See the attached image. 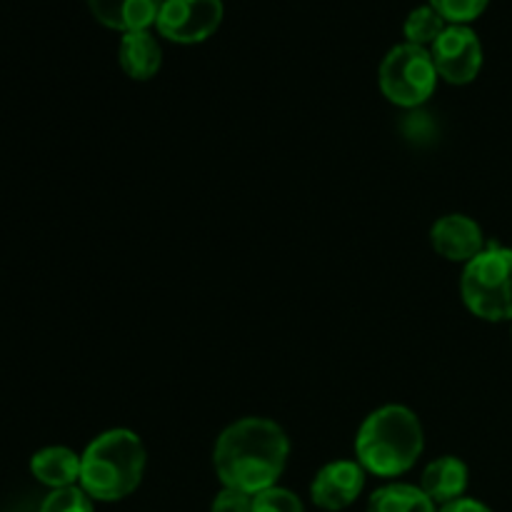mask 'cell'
<instances>
[{"mask_svg":"<svg viewBox=\"0 0 512 512\" xmlns=\"http://www.w3.org/2000/svg\"><path fill=\"white\" fill-rule=\"evenodd\" d=\"M290 458V440L275 420L240 418L218 435L213 468L223 488L258 495L278 485Z\"/></svg>","mask_w":512,"mask_h":512,"instance_id":"obj_1","label":"cell"},{"mask_svg":"<svg viewBox=\"0 0 512 512\" xmlns=\"http://www.w3.org/2000/svg\"><path fill=\"white\" fill-rule=\"evenodd\" d=\"M425 450V430L408 405L390 403L373 410L355 435V460L375 478L410 473Z\"/></svg>","mask_w":512,"mask_h":512,"instance_id":"obj_2","label":"cell"},{"mask_svg":"<svg viewBox=\"0 0 512 512\" xmlns=\"http://www.w3.org/2000/svg\"><path fill=\"white\" fill-rule=\"evenodd\" d=\"M148 453L138 433L113 428L100 433L80 455V488L95 503H118L143 483Z\"/></svg>","mask_w":512,"mask_h":512,"instance_id":"obj_3","label":"cell"},{"mask_svg":"<svg viewBox=\"0 0 512 512\" xmlns=\"http://www.w3.org/2000/svg\"><path fill=\"white\" fill-rule=\"evenodd\" d=\"M460 298L485 323H512V248L490 243L460 275Z\"/></svg>","mask_w":512,"mask_h":512,"instance_id":"obj_4","label":"cell"},{"mask_svg":"<svg viewBox=\"0 0 512 512\" xmlns=\"http://www.w3.org/2000/svg\"><path fill=\"white\" fill-rule=\"evenodd\" d=\"M378 83L385 98L398 108H420L433 98L438 85L433 55L413 43L395 45L380 63Z\"/></svg>","mask_w":512,"mask_h":512,"instance_id":"obj_5","label":"cell"},{"mask_svg":"<svg viewBox=\"0 0 512 512\" xmlns=\"http://www.w3.org/2000/svg\"><path fill=\"white\" fill-rule=\"evenodd\" d=\"M223 0H163L155 28L170 43L195 45L223 23Z\"/></svg>","mask_w":512,"mask_h":512,"instance_id":"obj_6","label":"cell"},{"mask_svg":"<svg viewBox=\"0 0 512 512\" xmlns=\"http://www.w3.org/2000/svg\"><path fill=\"white\" fill-rule=\"evenodd\" d=\"M438 78L450 85H468L483 70V43L470 25H448L430 45Z\"/></svg>","mask_w":512,"mask_h":512,"instance_id":"obj_7","label":"cell"},{"mask_svg":"<svg viewBox=\"0 0 512 512\" xmlns=\"http://www.w3.org/2000/svg\"><path fill=\"white\" fill-rule=\"evenodd\" d=\"M365 470L358 460H333L315 473L310 483V500L325 512H340L363 495Z\"/></svg>","mask_w":512,"mask_h":512,"instance_id":"obj_8","label":"cell"},{"mask_svg":"<svg viewBox=\"0 0 512 512\" xmlns=\"http://www.w3.org/2000/svg\"><path fill=\"white\" fill-rule=\"evenodd\" d=\"M430 245L440 258L468 265L485 250V233L478 220L463 213L443 215L430 228Z\"/></svg>","mask_w":512,"mask_h":512,"instance_id":"obj_9","label":"cell"},{"mask_svg":"<svg viewBox=\"0 0 512 512\" xmlns=\"http://www.w3.org/2000/svg\"><path fill=\"white\" fill-rule=\"evenodd\" d=\"M88 5L98 23L125 35L155 25L163 0H88Z\"/></svg>","mask_w":512,"mask_h":512,"instance_id":"obj_10","label":"cell"},{"mask_svg":"<svg viewBox=\"0 0 512 512\" xmlns=\"http://www.w3.org/2000/svg\"><path fill=\"white\" fill-rule=\"evenodd\" d=\"M470 485V470L465 460L455 455H443L435 458L433 463L425 465L420 475V488L433 500L435 505H448L453 500L465 498V490Z\"/></svg>","mask_w":512,"mask_h":512,"instance_id":"obj_11","label":"cell"},{"mask_svg":"<svg viewBox=\"0 0 512 512\" xmlns=\"http://www.w3.org/2000/svg\"><path fill=\"white\" fill-rule=\"evenodd\" d=\"M30 473L50 490L70 488L80 483V455L65 445H50L30 458Z\"/></svg>","mask_w":512,"mask_h":512,"instance_id":"obj_12","label":"cell"},{"mask_svg":"<svg viewBox=\"0 0 512 512\" xmlns=\"http://www.w3.org/2000/svg\"><path fill=\"white\" fill-rule=\"evenodd\" d=\"M118 60L128 78L150 80L158 75L160 65H163V50L150 30H135V33H125L120 38Z\"/></svg>","mask_w":512,"mask_h":512,"instance_id":"obj_13","label":"cell"},{"mask_svg":"<svg viewBox=\"0 0 512 512\" xmlns=\"http://www.w3.org/2000/svg\"><path fill=\"white\" fill-rule=\"evenodd\" d=\"M365 512H438V505L423 493L420 485L388 483L373 490Z\"/></svg>","mask_w":512,"mask_h":512,"instance_id":"obj_14","label":"cell"},{"mask_svg":"<svg viewBox=\"0 0 512 512\" xmlns=\"http://www.w3.org/2000/svg\"><path fill=\"white\" fill-rule=\"evenodd\" d=\"M445 28H448V23H445L443 15L433 5H423V8H415L405 20V38H408V43L428 48L443 35Z\"/></svg>","mask_w":512,"mask_h":512,"instance_id":"obj_15","label":"cell"},{"mask_svg":"<svg viewBox=\"0 0 512 512\" xmlns=\"http://www.w3.org/2000/svg\"><path fill=\"white\" fill-rule=\"evenodd\" d=\"M95 500L80 485L50 490L38 512H95Z\"/></svg>","mask_w":512,"mask_h":512,"instance_id":"obj_16","label":"cell"},{"mask_svg":"<svg viewBox=\"0 0 512 512\" xmlns=\"http://www.w3.org/2000/svg\"><path fill=\"white\" fill-rule=\"evenodd\" d=\"M490 0H430L435 10L450 25H468L485 13Z\"/></svg>","mask_w":512,"mask_h":512,"instance_id":"obj_17","label":"cell"},{"mask_svg":"<svg viewBox=\"0 0 512 512\" xmlns=\"http://www.w3.org/2000/svg\"><path fill=\"white\" fill-rule=\"evenodd\" d=\"M253 512H305V505L293 490L273 485V488L253 495Z\"/></svg>","mask_w":512,"mask_h":512,"instance_id":"obj_18","label":"cell"},{"mask_svg":"<svg viewBox=\"0 0 512 512\" xmlns=\"http://www.w3.org/2000/svg\"><path fill=\"white\" fill-rule=\"evenodd\" d=\"M210 512H253V495H245L240 490L223 488L213 498Z\"/></svg>","mask_w":512,"mask_h":512,"instance_id":"obj_19","label":"cell"},{"mask_svg":"<svg viewBox=\"0 0 512 512\" xmlns=\"http://www.w3.org/2000/svg\"><path fill=\"white\" fill-rule=\"evenodd\" d=\"M438 512H493V508L483 503V500L475 498H458L448 505H440Z\"/></svg>","mask_w":512,"mask_h":512,"instance_id":"obj_20","label":"cell"}]
</instances>
